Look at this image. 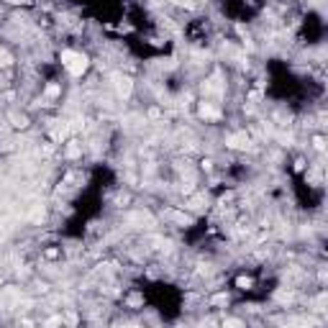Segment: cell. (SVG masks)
<instances>
[{
  "instance_id": "6da1fadb",
  "label": "cell",
  "mask_w": 328,
  "mask_h": 328,
  "mask_svg": "<svg viewBox=\"0 0 328 328\" xmlns=\"http://www.w3.org/2000/svg\"><path fill=\"white\" fill-rule=\"evenodd\" d=\"M62 67H64L72 77H82L85 69H87V57H85L82 52L67 49V52H62Z\"/></svg>"
}]
</instances>
